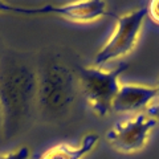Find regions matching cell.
Listing matches in <instances>:
<instances>
[{
    "mask_svg": "<svg viewBox=\"0 0 159 159\" xmlns=\"http://www.w3.org/2000/svg\"><path fill=\"white\" fill-rule=\"evenodd\" d=\"M37 72L25 58L7 54L0 60L2 138H13L36 107Z\"/></svg>",
    "mask_w": 159,
    "mask_h": 159,
    "instance_id": "6da1fadb",
    "label": "cell"
},
{
    "mask_svg": "<svg viewBox=\"0 0 159 159\" xmlns=\"http://www.w3.org/2000/svg\"><path fill=\"white\" fill-rule=\"evenodd\" d=\"M36 72L39 111L51 121L66 117L77 98L78 77L57 57H47L39 64Z\"/></svg>",
    "mask_w": 159,
    "mask_h": 159,
    "instance_id": "7a4b0ae2",
    "label": "cell"
},
{
    "mask_svg": "<svg viewBox=\"0 0 159 159\" xmlns=\"http://www.w3.org/2000/svg\"><path fill=\"white\" fill-rule=\"evenodd\" d=\"M127 69V64L105 70L98 66H85L78 72V85L89 106L98 117H105L111 111L113 102L121 86L119 77Z\"/></svg>",
    "mask_w": 159,
    "mask_h": 159,
    "instance_id": "3957f363",
    "label": "cell"
},
{
    "mask_svg": "<svg viewBox=\"0 0 159 159\" xmlns=\"http://www.w3.org/2000/svg\"><path fill=\"white\" fill-rule=\"evenodd\" d=\"M147 19V8L141 7L123 13L116 21L110 37L94 57V66H101L114 60L125 57L135 48L143 24Z\"/></svg>",
    "mask_w": 159,
    "mask_h": 159,
    "instance_id": "277c9868",
    "label": "cell"
},
{
    "mask_svg": "<svg viewBox=\"0 0 159 159\" xmlns=\"http://www.w3.org/2000/svg\"><path fill=\"white\" fill-rule=\"evenodd\" d=\"M0 13H16L27 16L54 15L74 23H93L102 19L107 13V4L102 0H89V2L25 7L0 2Z\"/></svg>",
    "mask_w": 159,
    "mask_h": 159,
    "instance_id": "5b68a950",
    "label": "cell"
},
{
    "mask_svg": "<svg viewBox=\"0 0 159 159\" xmlns=\"http://www.w3.org/2000/svg\"><path fill=\"white\" fill-rule=\"evenodd\" d=\"M157 122L146 111L134 114L133 117L117 122L106 134V139L116 150L131 154L142 150L150 138Z\"/></svg>",
    "mask_w": 159,
    "mask_h": 159,
    "instance_id": "8992f818",
    "label": "cell"
},
{
    "mask_svg": "<svg viewBox=\"0 0 159 159\" xmlns=\"http://www.w3.org/2000/svg\"><path fill=\"white\" fill-rule=\"evenodd\" d=\"M158 97L155 86L141 84H121L113 102L111 110L116 113H141Z\"/></svg>",
    "mask_w": 159,
    "mask_h": 159,
    "instance_id": "52a82bcc",
    "label": "cell"
},
{
    "mask_svg": "<svg viewBox=\"0 0 159 159\" xmlns=\"http://www.w3.org/2000/svg\"><path fill=\"white\" fill-rule=\"evenodd\" d=\"M98 143L97 134H86L78 145L58 143L47 148L39 159H85Z\"/></svg>",
    "mask_w": 159,
    "mask_h": 159,
    "instance_id": "ba28073f",
    "label": "cell"
},
{
    "mask_svg": "<svg viewBox=\"0 0 159 159\" xmlns=\"http://www.w3.org/2000/svg\"><path fill=\"white\" fill-rule=\"evenodd\" d=\"M29 157H31V150L27 146H20L12 151L0 154V159H29Z\"/></svg>",
    "mask_w": 159,
    "mask_h": 159,
    "instance_id": "9c48e42d",
    "label": "cell"
},
{
    "mask_svg": "<svg viewBox=\"0 0 159 159\" xmlns=\"http://www.w3.org/2000/svg\"><path fill=\"white\" fill-rule=\"evenodd\" d=\"M147 8V17H150L155 24H159V0L151 2Z\"/></svg>",
    "mask_w": 159,
    "mask_h": 159,
    "instance_id": "30bf717a",
    "label": "cell"
},
{
    "mask_svg": "<svg viewBox=\"0 0 159 159\" xmlns=\"http://www.w3.org/2000/svg\"><path fill=\"white\" fill-rule=\"evenodd\" d=\"M146 114L150 116L154 121L157 122V125H159V102L158 103H151V105L146 109Z\"/></svg>",
    "mask_w": 159,
    "mask_h": 159,
    "instance_id": "8fae6325",
    "label": "cell"
},
{
    "mask_svg": "<svg viewBox=\"0 0 159 159\" xmlns=\"http://www.w3.org/2000/svg\"><path fill=\"white\" fill-rule=\"evenodd\" d=\"M155 88H157V92H158V98H159V81H158V84L155 85Z\"/></svg>",
    "mask_w": 159,
    "mask_h": 159,
    "instance_id": "7c38bea8",
    "label": "cell"
},
{
    "mask_svg": "<svg viewBox=\"0 0 159 159\" xmlns=\"http://www.w3.org/2000/svg\"><path fill=\"white\" fill-rule=\"evenodd\" d=\"M0 138H2V117H0Z\"/></svg>",
    "mask_w": 159,
    "mask_h": 159,
    "instance_id": "4fadbf2b",
    "label": "cell"
},
{
    "mask_svg": "<svg viewBox=\"0 0 159 159\" xmlns=\"http://www.w3.org/2000/svg\"><path fill=\"white\" fill-rule=\"evenodd\" d=\"M0 60H2V57H0Z\"/></svg>",
    "mask_w": 159,
    "mask_h": 159,
    "instance_id": "5bb4252c",
    "label": "cell"
}]
</instances>
